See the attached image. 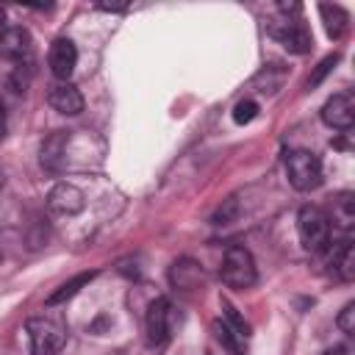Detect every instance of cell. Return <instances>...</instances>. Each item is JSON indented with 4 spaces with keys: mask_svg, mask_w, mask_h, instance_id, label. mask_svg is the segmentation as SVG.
<instances>
[{
    "mask_svg": "<svg viewBox=\"0 0 355 355\" xmlns=\"http://www.w3.org/2000/svg\"><path fill=\"white\" fill-rule=\"evenodd\" d=\"M297 230L300 241L308 252H324L330 244V219L316 205H302L297 214Z\"/></svg>",
    "mask_w": 355,
    "mask_h": 355,
    "instance_id": "obj_1",
    "label": "cell"
},
{
    "mask_svg": "<svg viewBox=\"0 0 355 355\" xmlns=\"http://www.w3.org/2000/svg\"><path fill=\"white\" fill-rule=\"evenodd\" d=\"M225 286L230 288H250L255 280H258V272H255V258L247 247L241 244H233L225 250V258H222V269H219Z\"/></svg>",
    "mask_w": 355,
    "mask_h": 355,
    "instance_id": "obj_2",
    "label": "cell"
},
{
    "mask_svg": "<svg viewBox=\"0 0 355 355\" xmlns=\"http://www.w3.org/2000/svg\"><path fill=\"white\" fill-rule=\"evenodd\" d=\"M286 175L297 191H311L322 183V161L311 150H291L286 155Z\"/></svg>",
    "mask_w": 355,
    "mask_h": 355,
    "instance_id": "obj_3",
    "label": "cell"
},
{
    "mask_svg": "<svg viewBox=\"0 0 355 355\" xmlns=\"http://www.w3.org/2000/svg\"><path fill=\"white\" fill-rule=\"evenodd\" d=\"M28 338H31V352L33 355H55L61 352V347L67 344V333L58 322L47 319V316H33L25 324Z\"/></svg>",
    "mask_w": 355,
    "mask_h": 355,
    "instance_id": "obj_4",
    "label": "cell"
},
{
    "mask_svg": "<svg viewBox=\"0 0 355 355\" xmlns=\"http://www.w3.org/2000/svg\"><path fill=\"white\" fill-rule=\"evenodd\" d=\"M144 327H147V341L150 347L161 349L169 344L172 338V305L166 297H155L147 305V316H144Z\"/></svg>",
    "mask_w": 355,
    "mask_h": 355,
    "instance_id": "obj_5",
    "label": "cell"
},
{
    "mask_svg": "<svg viewBox=\"0 0 355 355\" xmlns=\"http://www.w3.org/2000/svg\"><path fill=\"white\" fill-rule=\"evenodd\" d=\"M322 122L327 128H336V130H349L352 122H355V97L349 92L333 94L322 105Z\"/></svg>",
    "mask_w": 355,
    "mask_h": 355,
    "instance_id": "obj_6",
    "label": "cell"
},
{
    "mask_svg": "<svg viewBox=\"0 0 355 355\" xmlns=\"http://www.w3.org/2000/svg\"><path fill=\"white\" fill-rule=\"evenodd\" d=\"M272 36L291 53H308L313 39H311V31L302 19H283L277 25H272Z\"/></svg>",
    "mask_w": 355,
    "mask_h": 355,
    "instance_id": "obj_7",
    "label": "cell"
},
{
    "mask_svg": "<svg viewBox=\"0 0 355 355\" xmlns=\"http://www.w3.org/2000/svg\"><path fill=\"white\" fill-rule=\"evenodd\" d=\"M86 205V197L78 186L72 183H55L47 194V208L58 216H72V214H80Z\"/></svg>",
    "mask_w": 355,
    "mask_h": 355,
    "instance_id": "obj_8",
    "label": "cell"
},
{
    "mask_svg": "<svg viewBox=\"0 0 355 355\" xmlns=\"http://www.w3.org/2000/svg\"><path fill=\"white\" fill-rule=\"evenodd\" d=\"M75 64H78V50L69 39H55L50 44V53H47V67L50 72L58 78V80H67L72 72H75Z\"/></svg>",
    "mask_w": 355,
    "mask_h": 355,
    "instance_id": "obj_9",
    "label": "cell"
},
{
    "mask_svg": "<svg viewBox=\"0 0 355 355\" xmlns=\"http://www.w3.org/2000/svg\"><path fill=\"white\" fill-rule=\"evenodd\" d=\"M31 50H33V39H31L28 28L14 25V28H6L0 33V58L22 61V58L31 55Z\"/></svg>",
    "mask_w": 355,
    "mask_h": 355,
    "instance_id": "obj_10",
    "label": "cell"
},
{
    "mask_svg": "<svg viewBox=\"0 0 355 355\" xmlns=\"http://www.w3.org/2000/svg\"><path fill=\"white\" fill-rule=\"evenodd\" d=\"M50 105L58 111V114H67V116H78L83 111V94L72 86V83H58L50 89Z\"/></svg>",
    "mask_w": 355,
    "mask_h": 355,
    "instance_id": "obj_11",
    "label": "cell"
},
{
    "mask_svg": "<svg viewBox=\"0 0 355 355\" xmlns=\"http://www.w3.org/2000/svg\"><path fill=\"white\" fill-rule=\"evenodd\" d=\"M64 150H67V133L64 130H55L42 144V166L50 169V172H58L61 169V161H64Z\"/></svg>",
    "mask_w": 355,
    "mask_h": 355,
    "instance_id": "obj_12",
    "label": "cell"
},
{
    "mask_svg": "<svg viewBox=\"0 0 355 355\" xmlns=\"http://www.w3.org/2000/svg\"><path fill=\"white\" fill-rule=\"evenodd\" d=\"M94 277H97V272H80V275H75L72 280L61 283V286L47 297V305H61V302H67V300H69V297H75L83 286H89Z\"/></svg>",
    "mask_w": 355,
    "mask_h": 355,
    "instance_id": "obj_13",
    "label": "cell"
},
{
    "mask_svg": "<svg viewBox=\"0 0 355 355\" xmlns=\"http://www.w3.org/2000/svg\"><path fill=\"white\" fill-rule=\"evenodd\" d=\"M214 336H216V341H219L230 355H244V341H247V338H244L241 333H236L225 319L214 324Z\"/></svg>",
    "mask_w": 355,
    "mask_h": 355,
    "instance_id": "obj_14",
    "label": "cell"
},
{
    "mask_svg": "<svg viewBox=\"0 0 355 355\" xmlns=\"http://www.w3.org/2000/svg\"><path fill=\"white\" fill-rule=\"evenodd\" d=\"M319 14H322V19H324L327 33H330L333 39H338V36L344 33V28H347V14H344V8H341V6H319Z\"/></svg>",
    "mask_w": 355,
    "mask_h": 355,
    "instance_id": "obj_15",
    "label": "cell"
},
{
    "mask_svg": "<svg viewBox=\"0 0 355 355\" xmlns=\"http://www.w3.org/2000/svg\"><path fill=\"white\" fill-rule=\"evenodd\" d=\"M333 216H336L344 227L352 225V219H355V200H352L349 191H344V194L336 197V211H333Z\"/></svg>",
    "mask_w": 355,
    "mask_h": 355,
    "instance_id": "obj_16",
    "label": "cell"
},
{
    "mask_svg": "<svg viewBox=\"0 0 355 355\" xmlns=\"http://www.w3.org/2000/svg\"><path fill=\"white\" fill-rule=\"evenodd\" d=\"M255 116H258V103H255V100H239V103H236L233 119H236L239 125H247V122H252Z\"/></svg>",
    "mask_w": 355,
    "mask_h": 355,
    "instance_id": "obj_17",
    "label": "cell"
},
{
    "mask_svg": "<svg viewBox=\"0 0 355 355\" xmlns=\"http://www.w3.org/2000/svg\"><path fill=\"white\" fill-rule=\"evenodd\" d=\"M338 327L349 336V333H355V302H347L344 308H341V313H338Z\"/></svg>",
    "mask_w": 355,
    "mask_h": 355,
    "instance_id": "obj_18",
    "label": "cell"
},
{
    "mask_svg": "<svg viewBox=\"0 0 355 355\" xmlns=\"http://www.w3.org/2000/svg\"><path fill=\"white\" fill-rule=\"evenodd\" d=\"M336 61H338L336 55H327V58H324V61H322V64L316 67V72L311 75V80H308V86H316V83H319V80H322V78H324V75H327V72L333 69V64H336Z\"/></svg>",
    "mask_w": 355,
    "mask_h": 355,
    "instance_id": "obj_19",
    "label": "cell"
},
{
    "mask_svg": "<svg viewBox=\"0 0 355 355\" xmlns=\"http://www.w3.org/2000/svg\"><path fill=\"white\" fill-rule=\"evenodd\" d=\"M324 355H355V352H352V347H349V344H338V347L327 349Z\"/></svg>",
    "mask_w": 355,
    "mask_h": 355,
    "instance_id": "obj_20",
    "label": "cell"
},
{
    "mask_svg": "<svg viewBox=\"0 0 355 355\" xmlns=\"http://www.w3.org/2000/svg\"><path fill=\"white\" fill-rule=\"evenodd\" d=\"M6 130H8V122H6V108H3V103H0V141H3Z\"/></svg>",
    "mask_w": 355,
    "mask_h": 355,
    "instance_id": "obj_21",
    "label": "cell"
},
{
    "mask_svg": "<svg viewBox=\"0 0 355 355\" xmlns=\"http://www.w3.org/2000/svg\"><path fill=\"white\" fill-rule=\"evenodd\" d=\"M3 17H6V11H3V6H0V22H3Z\"/></svg>",
    "mask_w": 355,
    "mask_h": 355,
    "instance_id": "obj_22",
    "label": "cell"
}]
</instances>
